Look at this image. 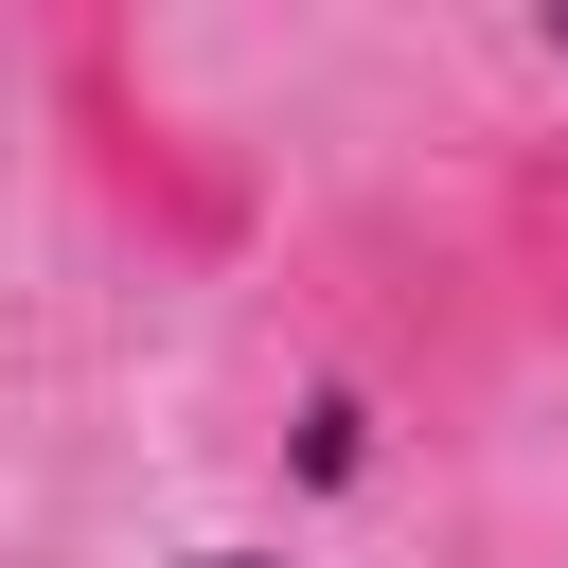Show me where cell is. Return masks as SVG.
Wrapping results in <instances>:
<instances>
[{"label": "cell", "mask_w": 568, "mask_h": 568, "mask_svg": "<svg viewBox=\"0 0 568 568\" xmlns=\"http://www.w3.org/2000/svg\"><path fill=\"white\" fill-rule=\"evenodd\" d=\"M53 142H71L89 213H106L142 266H178V284H213V266L266 248V178L160 89V53H142L124 18H53Z\"/></svg>", "instance_id": "obj_1"}, {"label": "cell", "mask_w": 568, "mask_h": 568, "mask_svg": "<svg viewBox=\"0 0 568 568\" xmlns=\"http://www.w3.org/2000/svg\"><path fill=\"white\" fill-rule=\"evenodd\" d=\"M479 284L515 337H568V142H515L479 195Z\"/></svg>", "instance_id": "obj_2"}]
</instances>
